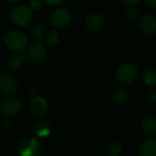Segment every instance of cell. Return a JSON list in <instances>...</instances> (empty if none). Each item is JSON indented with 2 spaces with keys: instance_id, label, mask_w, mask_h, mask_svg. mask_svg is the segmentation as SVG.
<instances>
[{
  "instance_id": "obj_1",
  "label": "cell",
  "mask_w": 156,
  "mask_h": 156,
  "mask_svg": "<svg viewBox=\"0 0 156 156\" xmlns=\"http://www.w3.org/2000/svg\"><path fill=\"white\" fill-rule=\"evenodd\" d=\"M5 43L11 51L20 53L27 48L28 38L23 31L10 30L5 36Z\"/></svg>"
},
{
  "instance_id": "obj_2",
  "label": "cell",
  "mask_w": 156,
  "mask_h": 156,
  "mask_svg": "<svg viewBox=\"0 0 156 156\" xmlns=\"http://www.w3.org/2000/svg\"><path fill=\"white\" fill-rule=\"evenodd\" d=\"M10 19L15 26L25 28L32 20V9L27 5L16 6L10 12Z\"/></svg>"
},
{
  "instance_id": "obj_3",
  "label": "cell",
  "mask_w": 156,
  "mask_h": 156,
  "mask_svg": "<svg viewBox=\"0 0 156 156\" xmlns=\"http://www.w3.org/2000/svg\"><path fill=\"white\" fill-rule=\"evenodd\" d=\"M42 148V143L37 138H26L18 144L17 153L20 156H39Z\"/></svg>"
},
{
  "instance_id": "obj_4",
  "label": "cell",
  "mask_w": 156,
  "mask_h": 156,
  "mask_svg": "<svg viewBox=\"0 0 156 156\" xmlns=\"http://www.w3.org/2000/svg\"><path fill=\"white\" fill-rule=\"evenodd\" d=\"M139 73V69L136 64L133 63H127L121 65L117 70V80L122 85H130L136 79Z\"/></svg>"
},
{
  "instance_id": "obj_5",
  "label": "cell",
  "mask_w": 156,
  "mask_h": 156,
  "mask_svg": "<svg viewBox=\"0 0 156 156\" xmlns=\"http://www.w3.org/2000/svg\"><path fill=\"white\" fill-rule=\"evenodd\" d=\"M18 82L16 77L9 74H0V92L5 95L12 96L18 91Z\"/></svg>"
},
{
  "instance_id": "obj_6",
  "label": "cell",
  "mask_w": 156,
  "mask_h": 156,
  "mask_svg": "<svg viewBox=\"0 0 156 156\" xmlns=\"http://www.w3.org/2000/svg\"><path fill=\"white\" fill-rule=\"evenodd\" d=\"M22 108V103L17 97H6L5 98L1 105L0 109L1 112L6 117H14L16 116Z\"/></svg>"
},
{
  "instance_id": "obj_7",
  "label": "cell",
  "mask_w": 156,
  "mask_h": 156,
  "mask_svg": "<svg viewBox=\"0 0 156 156\" xmlns=\"http://www.w3.org/2000/svg\"><path fill=\"white\" fill-rule=\"evenodd\" d=\"M71 19V14L67 8H57L50 14V22L56 28L67 26Z\"/></svg>"
},
{
  "instance_id": "obj_8",
  "label": "cell",
  "mask_w": 156,
  "mask_h": 156,
  "mask_svg": "<svg viewBox=\"0 0 156 156\" xmlns=\"http://www.w3.org/2000/svg\"><path fill=\"white\" fill-rule=\"evenodd\" d=\"M29 58L36 63H43L47 59V50L41 41H36L28 48Z\"/></svg>"
},
{
  "instance_id": "obj_9",
  "label": "cell",
  "mask_w": 156,
  "mask_h": 156,
  "mask_svg": "<svg viewBox=\"0 0 156 156\" xmlns=\"http://www.w3.org/2000/svg\"><path fill=\"white\" fill-rule=\"evenodd\" d=\"M30 111L31 113L37 117V118H40L42 116H44L47 113L48 110V102L47 100L39 96H35L32 100L30 101Z\"/></svg>"
},
{
  "instance_id": "obj_10",
  "label": "cell",
  "mask_w": 156,
  "mask_h": 156,
  "mask_svg": "<svg viewBox=\"0 0 156 156\" xmlns=\"http://www.w3.org/2000/svg\"><path fill=\"white\" fill-rule=\"evenodd\" d=\"M85 25L91 31H99L105 26V19L100 14H90L86 17Z\"/></svg>"
},
{
  "instance_id": "obj_11",
  "label": "cell",
  "mask_w": 156,
  "mask_h": 156,
  "mask_svg": "<svg viewBox=\"0 0 156 156\" xmlns=\"http://www.w3.org/2000/svg\"><path fill=\"white\" fill-rule=\"evenodd\" d=\"M140 28L147 35H154L156 32V18L152 15H144L140 19Z\"/></svg>"
},
{
  "instance_id": "obj_12",
  "label": "cell",
  "mask_w": 156,
  "mask_h": 156,
  "mask_svg": "<svg viewBox=\"0 0 156 156\" xmlns=\"http://www.w3.org/2000/svg\"><path fill=\"white\" fill-rule=\"evenodd\" d=\"M140 156H156V139L148 138L144 140L139 148Z\"/></svg>"
},
{
  "instance_id": "obj_13",
  "label": "cell",
  "mask_w": 156,
  "mask_h": 156,
  "mask_svg": "<svg viewBox=\"0 0 156 156\" xmlns=\"http://www.w3.org/2000/svg\"><path fill=\"white\" fill-rule=\"evenodd\" d=\"M34 133L39 138H47L51 133V124L47 120H39L34 124Z\"/></svg>"
},
{
  "instance_id": "obj_14",
  "label": "cell",
  "mask_w": 156,
  "mask_h": 156,
  "mask_svg": "<svg viewBox=\"0 0 156 156\" xmlns=\"http://www.w3.org/2000/svg\"><path fill=\"white\" fill-rule=\"evenodd\" d=\"M141 128H142V131L147 135H150V136L156 135V118L148 117L144 119L142 121Z\"/></svg>"
},
{
  "instance_id": "obj_15",
  "label": "cell",
  "mask_w": 156,
  "mask_h": 156,
  "mask_svg": "<svg viewBox=\"0 0 156 156\" xmlns=\"http://www.w3.org/2000/svg\"><path fill=\"white\" fill-rule=\"evenodd\" d=\"M24 61H25V56L23 55L22 52H21V55H18V54L13 55L7 61V67L10 71H13V72L18 71L22 67Z\"/></svg>"
},
{
  "instance_id": "obj_16",
  "label": "cell",
  "mask_w": 156,
  "mask_h": 156,
  "mask_svg": "<svg viewBox=\"0 0 156 156\" xmlns=\"http://www.w3.org/2000/svg\"><path fill=\"white\" fill-rule=\"evenodd\" d=\"M44 34H45V28L42 24L36 23L32 26L31 35L35 40H37L38 41H42L43 38H44Z\"/></svg>"
},
{
  "instance_id": "obj_17",
  "label": "cell",
  "mask_w": 156,
  "mask_h": 156,
  "mask_svg": "<svg viewBox=\"0 0 156 156\" xmlns=\"http://www.w3.org/2000/svg\"><path fill=\"white\" fill-rule=\"evenodd\" d=\"M143 81L149 86H156V72L152 69H147L143 73Z\"/></svg>"
},
{
  "instance_id": "obj_18",
  "label": "cell",
  "mask_w": 156,
  "mask_h": 156,
  "mask_svg": "<svg viewBox=\"0 0 156 156\" xmlns=\"http://www.w3.org/2000/svg\"><path fill=\"white\" fill-rule=\"evenodd\" d=\"M122 146L119 143H112L108 146L107 153L109 156H121L122 154Z\"/></svg>"
},
{
  "instance_id": "obj_19",
  "label": "cell",
  "mask_w": 156,
  "mask_h": 156,
  "mask_svg": "<svg viewBox=\"0 0 156 156\" xmlns=\"http://www.w3.org/2000/svg\"><path fill=\"white\" fill-rule=\"evenodd\" d=\"M58 41H59V35H58V33L56 30H54V29L50 30L48 33L47 37H46L47 44L49 47H54V46L58 45Z\"/></svg>"
},
{
  "instance_id": "obj_20",
  "label": "cell",
  "mask_w": 156,
  "mask_h": 156,
  "mask_svg": "<svg viewBox=\"0 0 156 156\" xmlns=\"http://www.w3.org/2000/svg\"><path fill=\"white\" fill-rule=\"evenodd\" d=\"M113 99L116 103L122 104L128 99V92L124 88H120L113 94Z\"/></svg>"
},
{
  "instance_id": "obj_21",
  "label": "cell",
  "mask_w": 156,
  "mask_h": 156,
  "mask_svg": "<svg viewBox=\"0 0 156 156\" xmlns=\"http://www.w3.org/2000/svg\"><path fill=\"white\" fill-rule=\"evenodd\" d=\"M139 11L134 7H129L125 11V17L130 21H134L139 17Z\"/></svg>"
},
{
  "instance_id": "obj_22",
  "label": "cell",
  "mask_w": 156,
  "mask_h": 156,
  "mask_svg": "<svg viewBox=\"0 0 156 156\" xmlns=\"http://www.w3.org/2000/svg\"><path fill=\"white\" fill-rule=\"evenodd\" d=\"M28 6L32 10H39L42 6V1L41 0H29Z\"/></svg>"
},
{
  "instance_id": "obj_23",
  "label": "cell",
  "mask_w": 156,
  "mask_h": 156,
  "mask_svg": "<svg viewBox=\"0 0 156 156\" xmlns=\"http://www.w3.org/2000/svg\"><path fill=\"white\" fill-rule=\"evenodd\" d=\"M148 100L152 103H155L156 102V90L155 89H152L149 91L148 93Z\"/></svg>"
},
{
  "instance_id": "obj_24",
  "label": "cell",
  "mask_w": 156,
  "mask_h": 156,
  "mask_svg": "<svg viewBox=\"0 0 156 156\" xmlns=\"http://www.w3.org/2000/svg\"><path fill=\"white\" fill-rule=\"evenodd\" d=\"M47 4L50 5V6H58L60 5L61 3H63L65 0H45Z\"/></svg>"
},
{
  "instance_id": "obj_25",
  "label": "cell",
  "mask_w": 156,
  "mask_h": 156,
  "mask_svg": "<svg viewBox=\"0 0 156 156\" xmlns=\"http://www.w3.org/2000/svg\"><path fill=\"white\" fill-rule=\"evenodd\" d=\"M146 4L152 7V8H156V0H145Z\"/></svg>"
},
{
  "instance_id": "obj_26",
  "label": "cell",
  "mask_w": 156,
  "mask_h": 156,
  "mask_svg": "<svg viewBox=\"0 0 156 156\" xmlns=\"http://www.w3.org/2000/svg\"><path fill=\"white\" fill-rule=\"evenodd\" d=\"M123 3L128 4V5H136L138 4L141 0H122Z\"/></svg>"
},
{
  "instance_id": "obj_27",
  "label": "cell",
  "mask_w": 156,
  "mask_h": 156,
  "mask_svg": "<svg viewBox=\"0 0 156 156\" xmlns=\"http://www.w3.org/2000/svg\"><path fill=\"white\" fill-rule=\"evenodd\" d=\"M10 124H11V121H10L9 120H4L3 122H2V125H3V127H5V128L9 127Z\"/></svg>"
},
{
  "instance_id": "obj_28",
  "label": "cell",
  "mask_w": 156,
  "mask_h": 156,
  "mask_svg": "<svg viewBox=\"0 0 156 156\" xmlns=\"http://www.w3.org/2000/svg\"><path fill=\"white\" fill-rule=\"evenodd\" d=\"M6 1H8L9 3H12V4H16V3H19L21 0H6Z\"/></svg>"
},
{
  "instance_id": "obj_29",
  "label": "cell",
  "mask_w": 156,
  "mask_h": 156,
  "mask_svg": "<svg viewBox=\"0 0 156 156\" xmlns=\"http://www.w3.org/2000/svg\"><path fill=\"white\" fill-rule=\"evenodd\" d=\"M30 92H31V94H32V95H34V96H36V94H37V91H36V89H35V88H31Z\"/></svg>"
}]
</instances>
